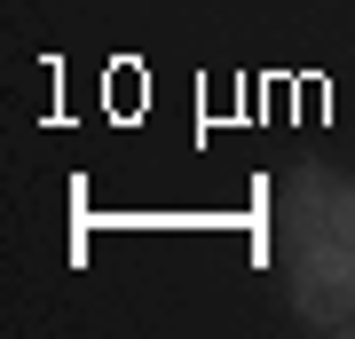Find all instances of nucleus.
<instances>
[{
    "mask_svg": "<svg viewBox=\"0 0 355 339\" xmlns=\"http://www.w3.org/2000/svg\"><path fill=\"white\" fill-rule=\"evenodd\" d=\"M284 268H292V315L308 331H355V245L347 237H316L284 252Z\"/></svg>",
    "mask_w": 355,
    "mask_h": 339,
    "instance_id": "1",
    "label": "nucleus"
},
{
    "mask_svg": "<svg viewBox=\"0 0 355 339\" xmlns=\"http://www.w3.org/2000/svg\"><path fill=\"white\" fill-rule=\"evenodd\" d=\"M340 174L331 166H300V174L284 182V198H277V252H300V245H316V237H340Z\"/></svg>",
    "mask_w": 355,
    "mask_h": 339,
    "instance_id": "2",
    "label": "nucleus"
},
{
    "mask_svg": "<svg viewBox=\"0 0 355 339\" xmlns=\"http://www.w3.org/2000/svg\"><path fill=\"white\" fill-rule=\"evenodd\" d=\"M340 237H347V245H355V182H347V189H340Z\"/></svg>",
    "mask_w": 355,
    "mask_h": 339,
    "instance_id": "3",
    "label": "nucleus"
}]
</instances>
